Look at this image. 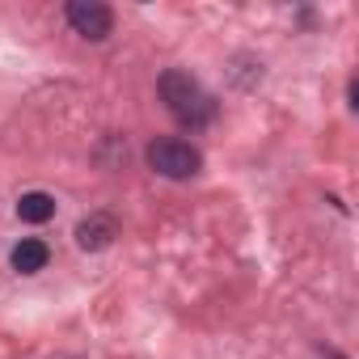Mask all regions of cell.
Instances as JSON below:
<instances>
[{
    "mask_svg": "<svg viewBox=\"0 0 359 359\" xmlns=\"http://www.w3.org/2000/svg\"><path fill=\"white\" fill-rule=\"evenodd\" d=\"M161 97H165L169 114L182 123V127H203L216 114V102L203 93V85L191 72H177V68H169L161 76Z\"/></svg>",
    "mask_w": 359,
    "mask_h": 359,
    "instance_id": "cell-1",
    "label": "cell"
},
{
    "mask_svg": "<svg viewBox=\"0 0 359 359\" xmlns=\"http://www.w3.org/2000/svg\"><path fill=\"white\" fill-rule=\"evenodd\" d=\"M148 165L161 177H195L199 165H203V156L187 140H152L148 144Z\"/></svg>",
    "mask_w": 359,
    "mask_h": 359,
    "instance_id": "cell-2",
    "label": "cell"
},
{
    "mask_svg": "<svg viewBox=\"0 0 359 359\" xmlns=\"http://www.w3.org/2000/svg\"><path fill=\"white\" fill-rule=\"evenodd\" d=\"M68 26L89 39V43H102L110 30H114V13L106 5H97V0H72L68 5Z\"/></svg>",
    "mask_w": 359,
    "mask_h": 359,
    "instance_id": "cell-3",
    "label": "cell"
},
{
    "mask_svg": "<svg viewBox=\"0 0 359 359\" xmlns=\"http://www.w3.org/2000/svg\"><path fill=\"white\" fill-rule=\"evenodd\" d=\"M114 237H118V224L106 212H97V216H89V220L76 224V245L81 250H106Z\"/></svg>",
    "mask_w": 359,
    "mask_h": 359,
    "instance_id": "cell-4",
    "label": "cell"
},
{
    "mask_svg": "<svg viewBox=\"0 0 359 359\" xmlns=\"http://www.w3.org/2000/svg\"><path fill=\"white\" fill-rule=\"evenodd\" d=\"M47 258H51V250H47L43 241H34V237L18 241V245H13V254H9L13 271H22V275H39V271L47 266Z\"/></svg>",
    "mask_w": 359,
    "mask_h": 359,
    "instance_id": "cell-5",
    "label": "cell"
},
{
    "mask_svg": "<svg viewBox=\"0 0 359 359\" xmlns=\"http://www.w3.org/2000/svg\"><path fill=\"white\" fill-rule=\"evenodd\" d=\"M18 216H22L26 224H43V220L55 216V199H51L47 191H30V195L18 199Z\"/></svg>",
    "mask_w": 359,
    "mask_h": 359,
    "instance_id": "cell-6",
    "label": "cell"
}]
</instances>
